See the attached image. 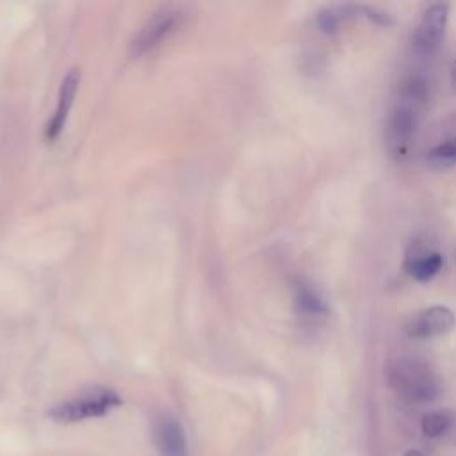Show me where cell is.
Listing matches in <instances>:
<instances>
[{"label":"cell","mask_w":456,"mask_h":456,"mask_svg":"<svg viewBox=\"0 0 456 456\" xmlns=\"http://www.w3.org/2000/svg\"><path fill=\"white\" fill-rule=\"evenodd\" d=\"M362 16V5H335L321 9L315 16V23L321 32L335 34L340 30V25L347 20Z\"/></svg>","instance_id":"obj_10"},{"label":"cell","mask_w":456,"mask_h":456,"mask_svg":"<svg viewBox=\"0 0 456 456\" xmlns=\"http://www.w3.org/2000/svg\"><path fill=\"white\" fill-rule=\"evenodd\" d=\"M388 387L408 403H431L440 395V379L436 372L422 360L399 356L387 365Z\"/></svg>","instance_id":"obj_1"},{"label":"cell","mask_w":456,"mask_h":456,"mask_svg":"<svg viewBox=\"0 0 456 456\" xmlns=\"http://www.w3.org/2000/svg\"><path fill=\"white\" fill-rule=\"evenodd\" d=\"M419 125V112L397 103L385 123V146L392 159L403 160L410 155L415 132Z\"/></svg>","instance_id":"obj_4"},{"label":"cell","mask_w":456,"mask_h":456,"mask_svg":"<svg viewBox=\"0 0 456 456\" xmlns=\"http://www.w3.org/2000/svg\"><path fill=\"white\" fill-rule=\"evenodd\" d=\"M403 456H426L422 451H419V449H410V451H406Z\"/></svg>","instance_id":"obj_16"},{"label":"cell","mask_w":456,"mask_h":456,"mask_svg":"<svg viewBox=\"0 0 456 456\" xmlns=\"http://www.w3.org/2000/svg\"><path fill=\"white\" fill-rule=\"evenodd\" d=\"M444 267V255L429 242L428 237H417L408 246L406 256H404V269L408 274L420 281H431Z\"/></svg>","instance_id":"obj_5"},{"label":"cell","mask_w":456,"mask_h":456,"mask_svg":"<svg viewBox=\"0 0 456 456\" xmlns=\"http://www.w3.org/2000/svg\"><path fill=\"white\" fill-rule=\"evenodd\" d=\"M78 84H80L78 69H69L66 73V77L62 78V82H61L59 96H57V107H55V112L52 116V119L46 125V130H45L46 141H55L61 135V132L64 130L69 109H71V105L75 102V94L78 91Z\"/></svg>","instance_id":"obj_9"},{"label":"cell","mask_w":456,"mask_h":456,"mask_svg":"<svg viewBox=\"0 0 456 456\" xmlns=\"http://www.w3.org/2000/svg\"><path fill=\"white\" fill-rule=\"evenodd\" d=\"M153 442L160 456H189L187 438L182 424L169 413L153 420Z\"/></svg>","instance_id":"obj_8"},{"label":"cell","mask_w":456,"mask_h":456,"mask_svg":"<svg viewBox=\"0 0 456 456\" xmlns=\"http://www.w3.org/2000/svg\"><path fill=\"white\" fill-rule=\"evenodd\" d=\"M449 426H451V417L447 411H429L422 417V422H420L422 433L429 438L442 436L444 433H447Z\"/></svg>","instance_id":"obj_14"},{"label":"cell","mask_w":456,"mask_h":456,"mask_svg":"<svg viewBox=\"0 0 456 456\" xmlns=\"http://www.w3.org/2000/svg\"><path fill=\"white\" fill-rule=\"evenodd\" d=\"M456 324V315L449 306L433 305L417 312L406 324V333L413 338H431L449 333Z\"/></svg>","instance_id":"obj_7"},{"label":"cell","mask_w":456,"mask_h":456,"mask_svg":"<svg viewBox=\"0 0 456 456\" xmlns=\"http://www.w3.org/2000/svg\"><path fill=\"white\" fill-rule=\"evenodd\" d=\"M426 162L436 169L454 167L456 166V135H451L436 142L433 148H429L426 153Z\"/></svg>","instance_id":"obj_13"},{"label":"cell","mask_w":456,"mask_h":456,"mask_svg":"<svg viewBox=\"0 0 456 456\" xmlns=\"http://www.w3.org/2000/svg\"><path fill=\"white\" fill-rule=\"evenodd\" d=\"M362 16H365L369 21L379 27H392L395 23L394 16L383 9L372 7V5H362Z\"/></svg>","instance_id":"obj_15"},{"label":"cell","mask_w":456,"mask_h":456,"mask_svg":"<svg viewBox=\"0 0 456 456\" xmlns=\"http://www.w3.org/2000/svg\"><path fill=\"white\" fill-rule=\"evenodd\" d=\"M119 404L121 397L118 395V392H114L112 388L96 387L59 403L50 410V417L57 422H80L86 419L103 417Z\"/></svg>","instance_id":"obj_3"},{"label":"cell","mask_w":456,"mask_h":456,"mask_svg":"<svg viewBox=\"0 0 456 456\" xmlns=\"http://www.w3.org/2000/svg\"><path fill=\"white\" fill-rule=\"evenodd\" d=\"M447 18H449V5L436 2L428 5V9L424 11L415 36H413V45L415 50L420 55H431L433 52H436V48L440 46L442 39H444V32L447 27Z\"/></svg>","instance_id":"obj_6"},{"label":"cell","mask_w":456,"mask_h":456,"mask_svg":"<svg viewBox=\"0 0 456 456\" xmlns=\"http://www.w3.org/2000/svg\"><path fill=\"white\" fill-rule=\"evenodd\" d=\"M428 96H429V86L420 75H410L401 84L399 103H403L417 112L424 107V103L428 102Z\"/></svg>","instance_id":"obj_12"},{"label":"cell","mask_w":456,"mask_h":456,"mask_svg":"<svg viewBox=\"0 0 456 456\" xmlns=\"http://www.w3.org/2000/svg\"><path fill=\"white\" fill-rule=\"evenodd\" d=\"M294 301H296V308H297V312H301V315L319 317V315L328 314L326 301L310 283H305V281L296 283Z\"/></svg>","instance_id":"obj_11"},{"label":"cell","mask_w":456,"mask_h":456,"mask_svg":"<svg viewBox=\"0 0 456 456\" xmlns=\"http://www.w3.org/2000/svg\"><path fill=\"white\" fill-rule=\"evenodd\" d=\"M187 16L189 12L183 5H176V4L162 5L146 20V23L135 34L130 45L132 55L142 57L146 53H151L159 46H162L175 32H178L183 27V23L187 21Z\"/></svg>","instance_id":"obj_2"},{"label":"cell","mask_w":456,"mask_h":456,"mask_svg":"<svg viewBox=\"0 0 456 456\" xmlns=\"http://www.w3.org/2000/svg\"><path fill=\"white\" fill-rule=\"evenodd\" d=\"M451 82L456 87V61L452 62V68H451Z\"/></svg>","instance_id":"obj_17"}]
</instances>
